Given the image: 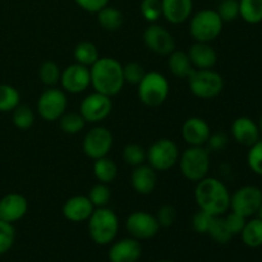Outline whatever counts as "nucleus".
Masks as SVG:
<instances>
[{
    "instance_id": "obj_1",
    "label": "nucleus",
    "mask_w": 262,
    "mask_h": 262,
    "mask_svg": "<svg viewBox=\"0 0 262 262\" xmlns=\"http://www.w3.org/2000/svg\"><path fill=\"white\" fill-rule=\"evenodd\" d=\"M194 200L200 210L212 216H223L230 209V192L224 182L214 177H206L197 182Z\"/></svg>"
},
{
    "instance_id": "obj_2",
    "label": "nucleus",
    "mask_w": 262,
    "mask_h": 262,
    "mask_svg": "<svg viewBox=\"0 0 262 262\" xmlns=\"http://www.w3.org/2000/svg\"><path fill=\"white\" fill-rule=\"evenodd\" d=\"M91 87L96 92L113 97L124 87L123 66L114 58L100 56L99 60L90 68Z\"/></svg>"
},
{
    "instance_id": "obj_3",
    "label": "nucleus",
    "mask_w": 262,
    "mask_h": 262,
    "mask_svg": "<svg viewBox=\"0 0 262 262\" xmlns=\"http://www.w3.org/2000/svg\"><path fill=\"white\" fill-rule=\"evenodd\" d=\"M87 222L90 238L96 245H110L117 238L119 232V219L118 215L107 206L95 209Z\"/></svg>"
},
{
    "instance_id": "obj_4",
    "label": "nucleus",
    "mask_w": 262,
    "mask_h": 262,
    "mask_svg": "<svg viewBox=\"0 0 262 262\" xmlns=\"http://www.w3.org/2000/svg\"><path fill=\"white\" fill-rule=\"evenodd\" d=\"M179 169L186 179L200 182L210 170V151L206 146H189L179 156Z\"/></svg>"
},
{
    "instance_id": "obj_5",
    "label": "nucleus",
    "mask_w": 262,
    "mask_h": 262,
    "mask_svg": "<svg viewBox=\"0 0 262 262\" xmlns=\"http://www.w3.org/2000/svg\"><path fill=\"white\" fill-rule=\"evenodd\" d=\"M170 91L169 81L160 72H146L145 77L137 84L140 101L148 107H158L166 101Z\"/></svg>"
},
{
    "instance_id": "obj_6",
    "label": "nucleus",
    "mask_w": 262,
    "mask_h": 262,
    "mask_svg": "<svg viewBox=\"0 0 262 262\" xmlns=\"http://www.w3.org/2000/svg\"><path fill=\"white\" fill-rule=\"evenodd\" d=\"M223 25L216 10L202 9L189 18V33L196 42L210 43L219 37Z\"/></svg>"
},
{
    "instance_id": "obj_7",
    "label": "nucleus",
    "mask_w": 262,
    "mask_h": 262,
    "mask_svg": "<svg viewBox=\"0 0 262 262\" xmlns=\"http://www.w3.org/2000/svg\"><path fill=\"white\" fill-rule=\"evenodd\" d=\"M192 94L202 100H211L224 90V78L214 69H194L187 78Z\"/></svg>"
},
{
    "instance_id": "obj_8",
    "label": "nucleus",
    "mask_w": 262,
    "mask_h": 262,
    "mask_svg": "<svg viewBox=\"0 0 262 262\" xmlns=\"http://www.w3.org/2000/svg\"><path fill=\"white\" fill-rule=\"evenodd\" d=\"M179 152L178 145L169 138H160L155 141L146 150V161L156 171H166L178 164Z\"/></svg>"
},
{
    "instance_id": "obj_9",
    "label": "nucleus",
    "mask_w": 262,
    "mask_h": 262,
    "mask_svg": "<svg viewBox=\"0 0 262 262\" xmlns=\"http://www.w3.org/2000/svg\"><path fill=\"white\" fill-rule=\"evenodd\" d=\"M37 113L46 122H56L68 109L67 92L58 87H48L37 100Z\"/></svg>"
},
{
    "instance_id": "obj_10",
    "label": "nucleus",
    "mask_w": 262,
    "mask_h": 262,
    "mask_svg": "<svg viewBox=\"0 0 262 262\" xmlns=\"http://www.w3.org/2000/svg\"><path fill=\"white\" fill-rule=\"evenodd\" d=\"M114 143L113 133L106 127L97 125L84 135L82 141V150L87 158L97 160L105 158L110 152Z\"/></svg>"
},
{
    "instance_id": "obj_11",
    "label": "nucleus",
    "mask_w": 262,
    "mask_h": 262,
    "mask_svg": "<svg viewBox=\"0 0 262 262\" xmlns=\"http://www.w3.org/2000/svg\"><path fill=\"white\" fill-rule=\"evenodd\" d=\"M262 204V191L256 186H243L230 194V211L242 215L246 219L257 214Z\"/></svg>"
},
{
    "instance_id": "obj_12",
    "label": "nucleus",
    "mask_w": 262,
    "mask_h": 262,
    "mask_svg": "<svg viewBox=\"0 0 262 262\" xmlns=\"http://www.w3.org/2000/svg\"><path fill=\"white\" fill-rule=\"evenodd\" d=\"M113 110L112 97L94 91L87 95L79 104V114L86 123L97 124L106 119Z\"/></svg>"
},
{
    "instance_id": "obj_13",
    "label": "nucleus",
    "mask_w": 262,
    "mask_h": 262,
    "mask_svg": "<svg viewBox=\"0 0 262 262\" xmlns=\"http://www.w3.org/2000/svg\"><path fill=\"white\" fill-rule=\"evenodd\" d=\"M125 229L132 238L145 241L155 237L160 230V225L155 215L147 211H135L125 220Z\"/></svg>"
},
{
    "instance_id": "obj_14",
    "label": "nucleus",
    "mask_w": 262,
    "mask_h": 262,
    "mask_svg": "<svg viewBox=\"0 0 262 262\" xmlns=\"http://www.w3.org/2000/svg\"><path fill=\"white\" fill-rule=\"evenodd\" d=\"M143 41L147 49L158 55L168 56L176 50V40L164 26L150 23L143 32Z\"/></svg>"
},
{
    "instance_id": "obj_15",
    "label": "nucleus",
    "mask_w": 262,
    "mask_h": 262,
    "mask_svg": "<svg viewBox=\"0 0 262 262\" xmlns=\"http://www.w3.org/2000/svg\"><path fill=\"white\" fill-rule=\"evenodd\" d=\"M60 84L61 90L67 94H82L91 86L90 68L78 63L71 64L61 71Z\"/></svg>"
},
{
    "instance_id": "obj_16",
    "label": "nucleus",
    "mask_w": 262,
    "mask_h": 262,
    "mask_svg": "<svg viewBox=\"0 0 262 262\" xmlns=\"http://www.w3.org/2000/svg\"><path fill=\"white\" fill-rule=\"evenodd\" d=\"M28 211V201L23 194L8 193L0 199V219L14 224L25 217Z\"/></svg>"
},
{
    "instance_id": "obj_17",
    "label": "nucleus",
    "mask_w": 262,
    "mask_h": 262,
    "mask_svg": "<svg viewBox=\"0 0 262 262\" xmlns=\"http://www.w3.org/2000/svg\"><path fill=\"white\" fill-rule=\"evenodd\" d=\"M211 136L209 123L200 117H191L182 125V137L189 146H206Z\"/></svg>"
},
{
    "instance_id": "obj_18",
    "label": "nucleus",
    "mask_w": 262,
    "mask_h": 262,
    "mask_svg": "<svg viewBox=\"0 0 262 262\" xmlns=\"http://www.w3.org/2000/svg\"><path fill=\"white\" fill-rule=\"evenodd\" d=\"M232 136L234 141L239 145L251 147L257 141H260V128L253 119L248 117H239L232 123Z\"/></svg>"
},
{
    "instance_id": "obj_19",
    "label": "nucleus",
    "mask_w": 262,
    "mask_h": 262,
    "mask_svg": "<svg viewBox=\"0 0 262 262\" xmlns=\"http://www.w3.org/2000/svg\"><path fill=\"white\" fill-rule=\"evenodd\" d=\"M142 255V246L136 238H123L110 247V262H137Z\"/></svg>"
},
{
    "instance_id": "obj_20",
    "label": "nucleus",
    "mask_w": 262,
    "mask_h": 262,
    "mask_svg": "<svg viewBox=\"0 0 262 262\" xmlns=\"http://www.w3.org/2000/svg\"><path fill=\"white\" fill-rule=\"evenodd\" d=\"M94 210L95 207L89 197L78 194V196H73L64 202L61 211H63L64 217L69 222L82 223L90 219Z\"/></svg>"
},
{
    "instance_id": "obj_21",
    "label": "nucleus",
    "mask_w": 262,
    "mask_h": 262,
    "mask_svg": "<svg viewBox=\"0 0 262 262\" xmlns=\"http://www.w3.org/2000/svg\"><path fill=\"white\" fill-rule=\"evenodd\" d=\"M163 17L171 25H181L191 18L193 0H161Z\"/></svg>"
},
{
    "instance_id": "obj_22",
    "label": "nucleus",
    "mask_w": 262,
    "mask_h": 262,
    "mask_svg": "<svg viewBox=\"0 0 262 262\" xmlns=\"http://www.w3.org/2000/svg\"><path fill=\"white\" fill-rule=\"evenodd\" d=\"M158 183V176L155 169L151 168L148 164H142L136 166L130 176V184L133 189L141 196H148L154 192Z\"/></svg>"
},
{
    "instance_id": "obj_23",
    "label": "nucleus",
    "mask_w": 262,
    "mask_h": 262,
    "mask_svg": "<svg viewBox=\"0 0 262 262\" xmlns=\"http://www.w3.org/2000/svg\"><path fill=\"white\" fill-rule=\"evenodd\" d=\"M187 54L194 69H214L217 63V54L210 43L194 42Z\"/></svg>"
},
{
    "instance_id": "obj_24",
    "label": "nucleus",
    "mask_w": 262,
    "mask_h": 262,
    "mask_svg": "<svg viewBox=\"0 0 262 262\" xmlns=\"http://www.w3.org/2000/svg\"><path fill=\"white\" fill-rule=\"evenodd\" d=\"M168 68L173 76L183 79L188 78L192 72L194 71L188 54L179 50H174L168 55Z\"/></svg>"
},
{
    "instance_id": "obj_25",
    "label": "nucleus",
    "mask_w": 262,
    "mask_h": 262,
    "mask_svg": "<svg viewBox=\"0 0 262 262\" xmlns=\"http://www.w3.org/2000/svg\"><path fill=\"white\" fill-rule=\"evenodd\" d=\"M73 58L76 63L91 68L100 59V53L97 46L90 41H81L76 45L73 50Z\"/></svg>"
},
{
    "instance_id": "obj_26",
    "label": "nucleus",
    "mask_w": 262,
    "mask_h": 262,
    "mask_svg": "<svg viewBox=\"0 0 262 262\" xmlns=\"http://www.w3.org/2000/svg\"><path fill=\"white\" fill-rule=\"evenodd\" d=\"M96 14L99 25L105 31H109V32L118 31L123 26V22H124L123 13L118 8L110 7V5H106L105 8H102Z\"/></svg>"
},
{
    "instance_id": "obj_27",
    "label": "nucleus",
    "mask_w": 262,
    "mask_h": 262,
    "mask_svg": "<svg viewBox=\"0 0 262 262\" xmlns=\"http://www.w3.org/2000/svg\"><path fill=\"white\" fill-rule=\"evenodd\" d=\"M94 174L95 178L104 184H110L115 181L118 176V166L113 159L100 158L97 160H94Z\"/></svg>"
},
{
    "instance_id": "obj_28",
    "label": "nucleus",
    "mask_w": 262,
    "mask_h": 262,
    "mask_svg": "<svg viewBox=\"0 0 262 262\" xmlns=\"http://www.w3.org/2000/svg\"><path fill=\"white\" fill-rule=\"evenodd\" d=\"M242 242L250 248H258L262 246V220L257 216L246 222L241 233Z\"/></svg>"
},
{
    "instance_id": "obj_29",
    "label": "nucleus",
    "mask_w": 262,
    "mask_h": 262,
    "mask_svg": "<svg viewBox=\"0 0 262 262\" xmlns=\"http://www.w3.org/2000/svg\"><path fill=\"white\" fill-rule=\"evenodd\" d=\"M239 17L248 25L262 22V0H238Z\"/></svg>"
},
{
    "instance_id": "obj_30",
    "label": "nucleus",
    "mask_w": 262,
    "mask_h": 262,
    "mask_svg": "<svg viewBox=\"0 0 262 262\" xmlns=\"http://www.w3.org/2000/svg\"><path fill=\"white\" fill-rule=\"evenodd\" d=\"M20 95L14 86L0 84V113L13 112L19 105Z\"/></svg>"
},
{
    "instance_id": "obj_31",
    "label": "nucleus",
    "mask_w": 262,
    "mask_h": 262,
    "mask_svg": "<svg viewBox=\"0 0 262 262\" xmlns=\"http://www.w3.org/2000/svg\"><path fill=\"white\" fill-rule=\"evenodd\" d=\"M61 69L55 61L46 60L38 68V78L46 87H55L60 83Z\"/></svg>"
},
{
    "instance_id": "obj_32",
    "label": "nucleus",
    "mask_w": 262,
    "mask_h": 262,
    "mask_svg": "<svg viewBox=\"0 0 262 262\" xmlns=\"http://www.w3.org/2000/svg\"><path fill=\"white\" fill-rule=\"evenodd\" d=\"M86 125V120L82 118L79 113L66 112L59 119V127L66 135H77L83 130Z\"/></svg>"
},
{
    "instance_id": "obj_33",
    "label": "nucleus",
    "mask_w": 262,
    "mask_h": 262,
    "mask_svg": "<svg viewBox=\"0 0 262 262\" xmlns=\"http://www.w3.org/2000/svg\"><path fill=\"white\" fill-rule=\"evenodd\" d=\"M207 235H209L212 241L219 243V245H227V243L230 242V239L233 238V234L230 233V230L228 229L224 216H215L214 219H212V223L211 225H210Z\"/></svg>"
},
{
    "instance_id": "obj_34",
    "label": "nucleus",
    "mask_w": 262,
    "mask_h": 262,
    "mask_svg": "<svg viewBox=\"0 0 262 262\" xmlns=\"http://www.w3.org/2000/svg\"><path fill=\"white\" fill-rule=\"evenodd\" d=\"M12 120L18 129H28L35 123V113L27 105H18L12 112Z\"/></svg>"
},
{
    "instance_id": "obj_35",
    "label": "nucleus",
    "mask_w": 262,
    "mask_h": 262,
    "mask_svg": "<svg viewBox=\"0 0 262 262\" xmlns=\"http://www.w3.org/2000/svg\"><path fill=\"white\" fill-rule=\"evenodd\" d=\"M123 160L127 165L140 166L146 163V148L138 143H128L124 148H123Z\"/></svg>"
},
{
    "instance_id": "obj_36",
    "label": "nucleus",
    "mask_w": 262,
    "mask_h": 262,
    "mask_svg": "<svg viewBox=\"0 0 262 262\" xmlns=\"http://www.w3.org/2000/svg\"><path fill=\"white\" fill-rule=\"evenodd\" d=\"M87 197L90 199L91 204L94 205L95 209H99V207H106L109 204L110 199H112V192L110 188L107 187V184L104 183H97L90 189Z\"/></svg>"
},
{
    "instance_id": "obj_37",
    "label": "nucleus",
    "mask_w": 262,
    "mask_h": 262,
    "mask_svg": "<svg viewBox=\"0 0 262 262\" xmlns=\"http://www.w3.org/2000/svg\"><path fill=\"white\" fill-rule=\"evenodd\" d=\"M140 10L142 17L148 23H156L163 17L161 0H142L140 5Z\"/></svg>"
},
{
    "instance_id": "obj_38",
    "label": "nucleus",
    "mask_w": 262,
    "mask_h": 262,
    "mask_svg": "<svg viewBox=\"0 0 262 262\" xmlns=\"http://www.w3.org/2000/svg\"><path fill=\"white\" fill-rule=\"evenodd\" d=\"M216 12L224 23L233 22L239 17V2L238 0H222Z\"/></svg>"
},
{
    "instance_id": "obj_39",
    "label": "nucleus",
    "mask_w": 262,
    "mask_h": 262,
    "mask_svg": "<svg viewBox=\"0 0 262 262\" xmlns=\"http://www.w3.org/2000/svg\"><path fill=\"white\" fill-rule=\"evenodd\" d=\"M15 229L13 224L0 219V256L7 253L14 245Z\"/></svg>"
},
{
    "instance_id": "obj_40",
    "label": "nucleus",
    "mask_w": 262,
    "mask_h": 262,
    "mask_svg": "<svg viewBox=\"0 0 262 262\" xmlns=\"http://www.w3.org/2000/svg\"><path fill=\"white\" fill-rule=\"evenodd\" d=\"M247 164L251 171L262 177V140L248 147Z\"/></svg>"
},
{
    "instance_id": "obj_41",
    "label": "nucleus",
    "mask_w": 262,
    "mask_h": 262,
    "mask_svg": "<svg viewBox=\"0 0 262 262\" xmlns=\"http://www.w3.org/2000/svg\"><path fill=\"white\" fill-rule=\"evenodd\" d=\"M146 71L140 63L130 61V63L123 66V76H124V82L129 84L137 86L141 82V79L145 77Z\"/></svg>"
},
{
    "instance_id": "obj_42",
    "label": "nucleus",
    "mask_w": 262,
    "mask_h": 262,
    "mask_svg": "<svg viewBox=\"0 0 262 262\" xmlns=\"http://www.w3.org/2000/svg\"><path fill=\"white\" fill-rule=\"evenodd\" d=\"M214 217L215 216L210 215L209 212L204 211V210H199L192 217V227L199 234H207Z\"/></svg>"
},
{
    "instance_id": "obj_43",
    "label": "nucleus",
    "mask_w": 262,
    "mask_h": 262,
    "mask_svg": "<svg viewBox=\"0 0 262 262\" xmlns=\"http://www.w3.org/2000/svg\"><path fill=\"white\" fill-rule=\"evenodd\" d=\"M155 216L160 228H169L176 223L177 210L170 205H163L161 207H159Z\"/></svg>"
},
{
    "instance_id": "obj_44",
    "label": "nucleus",
    "mask_w": 262,
    "mask_h": 262,
    "mask_svg": "<svg viewBox=\"0 0 262 262\" xmlns=\"http://www.w3.org/2000/svg\"><path fill=\"white\" fill-rule=\"evenodd\" d=\"M224 220L227 223L228 229L230 230V233L233 235L241 234L243 228H245L246 222H247V219L245 216H242V215L237 214L234 211H230L229 214H227V216H224Z\"/></svg>"
},
{
    "instance_id": "obj_45",
    "label": "nucleus",
    "mask_w": 262,
    "mask_h": 262,
    "mask_svg": "<svg viewBox=\"0 0 262 262\" xmlns=\"http://www.w3.org/2000/svg\"><path fill=\"white\" fill-rule=\"evenodd\" d=\"M229 143V138L225 133L223 132H216V133H211L210 136L209 141H207L206 146L209 148V151H223L225 150V147Z\"/></svg>"
},
{
    "instance_id": "obj_46",
    "label": "nucleus",
    "mask_w": 262,
    "mask_h": 262,
    "mask_svg": "<svg viewBox=\"0 0 262 262\" xmlns=\"http://www.w3.org/2000/svg\"><path fill=\"white\" fill-rule=\"evenodd\" d=\"M81 9L89 13H99L102 8L109 5L110 0H74Z\"/></svg>"
},
{
    "instance_id": "obj_47",
    "label": "nucleus",
    "mask_w": 262,
    "mask_h": 262,
    "mask_svg": "<svg viewBox=\"0 0 262 262\" xmlns=\"http://www.w3.org/2000/svg\"><path fill=\"white\" fill-rule=\"evenodd\" d=\"M257 217L258 219H261L262 220V204H261V206H260V209H258V211H257Z\"/></svg>"
},
{
    "instance_id": "obj_48",
    "label": "nucleus",
    "mask_w": 262,
    "mask_h": 262,
    "mask_svg": "<svg viewBox=\"0 0 262 262\" xmlns=\"http://www.w3.org/2000/svg\"><path fill=\"white\" fill-rule=\"evenodd\" d=\"M258 128H260V132L262 133V115H261L260 120H258Z\"/></svg>"
},
{
    "instance_id": "obj_49",
    "label": "nucleus",
    "mask_w": 262,
    "mask_h": 262,
    "mask_svg": "<svg viewBox=\"0 0 262 262\" xmlns=\"http://www.w3.org/2000/svg\"><path fill=\"white\" fill-rule=\"evenodd\" d=\"M158 262H174V261H170V260H160V261H158Z\"/></svg>"
},
{
    "instance_id": "obj_50",
    "label": "nucleus",
    "mask_w": 262,
    "mask_h": 262,
    "mask_svg": "<svg viewBox=\"0 0 262 262\" xmlns=\"http://www.w3.org/2000/svg\"><path fill=\"white\" fill-rule=\"evenodd\" d=\"M219 2H222V0H219Z\"/></svg>"
}]
</instances>
